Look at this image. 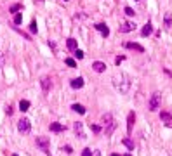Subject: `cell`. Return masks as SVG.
Returning <instances> with one entry per match:
<instances>
[{
  "mask_svg": "<svg viewBox=\"0 0 172 156\" xmlns=\"http://www.w3.org/2000/svg\"><path fill=\"white\" fill-rule=\"evenodd\" d=\"M113 87L117 88L120 94H127L129 88H131V80H129L127 75H123V73L115 75V76H113Z\"/></svg>",
  "mask_w": 172,
  "mask_h": 156,
  "instance_id": "1",
  "label": "cell"
},
{
  "mask_svg": "<svg viewBox=\"0 0 172 156\" xmlns=\"http://www.w3.org/2000/svg\"><path fill=\"white\" fill-rule=\"evenodd\" d=\"M101 121H103V125H104L106 135H111V133L115 132V128H117V121L113 120V115H111V113H104V115L101 116Z\"/></svg>",
  "mask_w": 172,
  "mask_h": 156,
  "instance_id": "2",
  "label": "cell"
},
{
  "mask_svg": "<svg viewBox=\"0 0 172 156\" xmlns=\"http://www.w3.org/2000/svg\"><path fill=\"white\" fill-rule=\"evenodd\" d=\"M37 147H40V151L42 153H45L47 156H51V142H49V137H44V135H42V137H37Z\"/></svg>",
  "mask_w": 172,
  "mask_h": 156,
  "instance_id": "3",
  "label": "cell"
},
{
  "mask_svg": "<svg viewBox=\"0 0 172 156\" xmlns=\"http://www.w3.org/2000/svg\"><path fill=\"white\" fill-rule=\"evenodd\" d=\"M160 104H162V94H160V92H153L151 97H149V102H148L149 111H157Z\"/></svg>",
  "mask_w": 172,
  "mask_h": 156,
  "instance_id": "4",
  "label": "cell"
},
{
  "mask_svg": "<svg viewBox=\"0 0 172 156\" xmlns=\"http://www.w3.org/2000/svg\"><path fill=\"white\" fill-rule=\"evenodd\" d=\"M17 130H19L21 133H30V130H31L30 120H28V118H21V120L17 121Z\"/></svg>",
  "mask_w": 172,
  "mask_h": 156,
  "instance_id": "5",
  "label": "cell"
},
{
  "mask_svg": "<svg viewBox=\"0 0 172 156\" xmlns=\"http://www.w3.org/2000/svg\"><path fill=\"white\" fill-rule=\"evenodd\" d=\"M134 30H136V23H132V21H125V23L120 25L122 33H129V31H134Z\"/></svg>",
  "mask_w": 172,
  "mask_h": 156,
  "instance_id": "6",
  "label": "cell"
},
{
  "mask_svg": "<svg viewBox=\"0 0 172 156\" xmlns=\"http://www.w3.org/2000/svg\"><path fill=\"white\" fill-rule=\"evenodd\" d=\"M40 83H42V90H44V94H47V92L51 90V85H52L51 78H49V76H42V78H40Z\"/></svg>",
  "mask_w": 172,
  "mask_h": 156,
  "instance_id": "7",
  "label": "cell"
},
{
  "mask_svg": "<svg viewBox=\"0 0 172 156\" xmlns=\"http://www.w3.org/2000/svg\"><path fill=\"white\" fill-rule=\"evenodd\" d=\"M94 28H96V30H97L103 37H108V35H110V28L106 26L104 23H96V25H94Z\"/></svg>",
  "mask_w": 172,
  "mask_h": 156,
  "instance_id": "8",
  "label": "cell"
},
{
  "mask_svg": "<svg viewBox=\"0 0 172 156\" xmlns=\"http://www.w3.org/2000/svg\"><path fill=\"white\" fill-rule=\"evenodd\" d=\"M73 128H75V133H77V137H80V139H85V133H83V125H82L80 121H75Z\"/></svg>",
  "mask_w": 172,
  "mask_h": 156,
  "instance_id": "9",
  "label": "cell"
},
{
  "mask_svg": "<svg viewBox=\"0 0 172 156\" xmlns=\"http://www.w3.org/2000/svg\"><path fill=\"white\" fill-rule=\"evenodd\" d=\"M134 121H136V113H134V111H131V113H129V118H127V132H129V133L132 132Z\"/></svg>",
  "mask_w": 172,
  "mask_h": 156,
  "instance_id": "10",
  "label": "cell"
},
{
  "mask_svg": "<svg viewBox=\"0 0 172 156\" xmlns=\"http://www.w3.org/2000/svg\"><path fill=\"white\" fill-rule=\"evenodd\" d=\"M49 130H51V132H64V130H66V127L61 125V123H57V121H52V123L49 125Z\"/></svg>",
  "mask_w": 172,
  "mask_h": 156,
  "instance_id": "11",
  "label": "cell"
},
{
  "mask_svg": "<svg viewBox=\"0 0 172 156\" xmlns=\"http://www.w3.org/2000/svg\"><path fill=\"white\" fill-rule=\"evenodd\" d=\"M92 70L97 71V73H103V71L106 70V64L101 62V61H94V62H92Z\"/></svg>",
  "mask_w": 172,
  "mask_h": 156,
  "instance_id": "12",
  "label": "cell"
},
{
  "mask_svg": "<svg viewBox=\"0 0 172 156\" xmlns=\"http://www.w3.org/2000/svg\"><path fill=\"white\" fill-rule=\"evenodd\" d=\"M125 47H127V49H134V50H137V52H144V47L139 45V43H136V42H127Z\"/></svg>",
  "mask_w": 172,
  "mask_h": 156,
  "instance_id": "13",
  "label": "cell"
},
{
  "mask_svg": "<svg viewBox=\"0 0 172 156\" xmlns=\"http://www.w3.org/2000/svg\"><path fill=\"white\" fill-rule=\"evenodd\" d=\"M151 33H153V25H151V23H146L144 28L141 30V35H143V37H149Z\"/></svg>",
  "mask_w": 172,
  "mask_h": 156,
  "instance_id": "14",
  "label": "cell"
},
{
  "mask_svg": "<svg viewBox=\"0 0 172 156\" xmlns=\"http://www.w3.org/2000/svg\"><path fill=\"white\" fill-rule=\"evenodd\" d=\"M70 85H71V88H82V87H83V78H82V76L73 78V80L70 82Z\"/></svg>",
  "mask_w": 172,
  "mask_h": 156,
  "instance_id": "15",
  "label": "cell"
},
{
  "mask_svg": "<svg viewBox=\"0 0 172 156\" xmlns=\"http://www.w3.org/2000/svg\"><path fill=\"white\" fill-rule=\"evenodd\" d=\"M170 26H172V14H170V12H167V14H165V17H163V28H165V30H169Z\"/></svg>",
  "mask_w": 172,
  "mask_h": 156,
  "instance_id": "16",
  "label": "cell"
},
{
  "mask_svg": "<svg viewBox=\"0 0 172 156\" xmlns=\"http://www.w3.org/2000/svg\"><path fill=\"white\" fill-rule=\"evenodd\" d=\"M160 120H162L163 123H167V125H169V123L172 121V115H170V113H167V111H162V113H160Z\"/></svg>",
  "mask_w": 172,
  "mask_h": 156,
  "instance_id": "17",
  "label": "cell"
},
{
  "mask_svg": "<svg viewBox=\"0 0 172 156\" xmlns=\"http://www.w3.org/2000/svg\"><path fill=\"white\" fill-rule=\"evenodd\" d=\"M71 109L73 111H77L78 115H85V108L82 106V104H78V102H75V104H71Z\"/></svg>",
  "mask_w": 172,
  "mask_h": 156,
  "instance_id": "18",
  "label": "cell"
},
{
  "mask_svg": "<svg viewBox=\"0 0 172 156\" xmlns=\"http://www.w3.org/2000/svg\"><path fill=\"white\" fill-rule=\"evenodd\" d=\"M122 142H123V146H125V147H127L129 151H132V149L136 147V146H134V141H132V139H129V137H125V139H123Z\"/></svg>",
  "mask_w": 172,
  "mask_h": 156,
  "instance_id": "19",
  "label": "cell"
},
{
  "mask_svg": "<svg viewBox=\"0 0 172 156\" xmlns=\"http://www.w3.org/2000/svg\"><path fill=\"white\" fill-rule=\"evenodd\" d=\"M66 47H68L70 50H75V49H78V45H77V40H75V38H68V40H66Z\"/></svg>",
  "mask_w": 172,
  "mask_h": 156,
  "instance_id": "20",
  "label": "cell"
},
{
  "mask_svg": "<svg viewBox=\"0 0 172 156\" xmlns=\"http://www.w3.org/2000/svg\"><path fill=\"white\" fill-rule=\"evenodd\" d=\"M19 109H21V111H28V109H30V101H26V99L19 101Z\"/></svg>",
  "mask_w": 172,
  "mask_h": 156,
  "instance_id": "21",
  "label": "cell"
},
{
  "mask_svg": "<svg viewBox=\"0 0 172 156\" xmlns=\"http://www.w3.org/2000/svg\"><path fill=\"white\" fill-rule=\"evenodd\" d=\"M64 62H66V64L70 66V68H77V61H75V59H71V57H68Z\"/></svg>",
  "mask_w": 172,
  "mask_h": 156,
  "instance_id": "22",
  "label": "cell"
},
{
  "mask_svg": "<svg viewBox=\"0 0 172 156\" xmlns=\"http://www.w3.org/2000/svg\"><path fill=\"white\" fill-rule=\"evenodd\" d=\"M73 54H75V57H77V59H83V52H82L80 49H75V50H73Z\"/></svg>",
  "mask_w": 172,
  "mask_h": 156,
  "instance_id": "23",
  "label": "cell"
},
{
  "mask_svg": "<svg viewBox=\"0 0 172 156\" xmlns=\"http://www.w3.org/2000/svg\"><path fill=\"white\" fill-rule=\"evenodd\" d=\"M21 21H23V16H21V14H16V16H14V25H21Z\"/></svg>",
  "mask_w": 172,
  "mask_h": 156,
  "instance_id": "24",
  "label": "cell"
},
{
  "mask_svg": "<svg viewBox=\"0 0 172 156\" xmlns=\"http://www.w3.org/2000/svg\"><path fill=\"white\" fill-rule=\"evenodd\" d=\"M91 130H92V132H96V133H99L103 128H101V125H92V123H91Z\"/></svg>",
  "mask_w": 172,
  "mask_h": 156,
  "instance_id": "25",
  "label": "cell"
},
{
  "mask_svg": "<svg viewBox=\"0 0 172 156\" xmlns=\"http://www.w3.org/2000/svg\"><path fill=\"white\" fill-rule=\"evenodd\" d=\"M85 17H87L85 14H75V16H73V21H82V19H85Z\"/></svg>",
  "mask_w": 172,
  "mask_h": 156,
  "instance_id": "26",
  "label": "cell"
},
{
  "mask_svg": "<svg viewBox=\"0 0 172 156\" xmlns=\"http://www.w3.org/2000/svg\"><path fill=\"white\" fill-rule=\"evenodd\" d=\"M19 9H21V5H17V4H16V5H12V7H11L9 11H11L12 14H17V11H19Z\"/></svg>",
  "mask_w": 172,
  "mask_h": 156,
  "instance_id": "27",
  "label": "cell"
},
{
  "mask_svg": "<svg viewBox=\"0 0 172 156\" xmlns=\"http://www.w3.org/2000/svg\"><path fill=\"white\" fill-rule=\"evenodd\" d=\"M4 64H5V54H2V52H0V68H2Z\"/></svg>",
  "mask_w": 172,
  "mask_h": 156,
  "instance_id": "28",
  "label": "cell"
},
{
  "mask_svg": "<svg viewBox=\"0 0 172 156\" xmlns=\"http://www.w3.org/2000/svg\"><path fill=\"white\" fill-rule=\"evenodd\" d=\"M125 14H127V16H134V9H131V7H125Z\"/></svg>",
  "mask_w": 172,
  "mask_h": 156,
  "instance_id": "29",
  "label": "cell"
},
{
  "mask_svg": "<svg viewBox=\"0 0 172 156\" xmlns=\"http://www.w3.org/2000/svg\"><path fill=\"white\" fill-rule=\"evenodd\" d=\"M30 31H31V33H37V23H31V25H30Z\"/></svg>",
  "mask_w": 172,
  "mask_h": 156,
  "instance_id": "30",
  "label": "cell"
},
{
  "mask_svg": "<svg viewBox=\"0 0 172 156\" xmlns=\"http://www.w3.org/2000/svg\"><path fill=\"white\" fill-rule=\"evenodd\" d=\"M122 61H125V56H118V57L115 59V62H117V64H120Z\"/></svg>",
  "mask_w": 172,
  "mask_h": 156,
  "instance_id": "31",
  "label": "cell"
},
{
  "mask_svg": "<svg viewBox=\"0 0 172 156\" xmlns=\"http://www.w3.org/2000/svg\"><path fill=\"white\" fill-rule=\"evenodd\" d=\"M91 153H92L91 149H83V151H82V156H91Z\"/></svg>",
  "mask_w": 172,
  "mask_h": 156,
  "instance_id": "32",
  "label": "cell"
},
{
  "mask_svg": "<svg viewBox=\"0 0 172 156\" xmlns=\"http://www.w3.org/2000/svg\"><path fill=\"white\" fill-rule=\"evenodd\" d=\"M91 156H101V151H99V149H94V151L91 153Z\"/></svg>",
  "mask_w": 172,
  "mask_h": 156,
  "instance_id": "33",
  "label": "cell"
},
{
  "mask_svg": "<svg viewBox=\"0 0 172 156\" xmlns=\"http://www.w3.org/2000/svg\"><path fill=\"white\" fill-rule=\"evenodd\" d=\"M63 149H64V151H66V153H73V149H71V146H64Z\"/></svg>",
  "mask_w": 172,
  "mask_h": 156,
  "instance_id": "34",
  "label": "cell"
},
{
  "mask_svg": "<svg viewBox=\"0 0 172 156\" xmlns=\"http://www.w3.org/2000/svg\"><path fill=\"white\" fill-rule=\"evenodd\" d=\"M5 113H7V115H12V108H11V106L5 108Z\"/></svg>",
  "mask_w": 172,
  "mask_h": 156,
  "instance_id": "35",
  "label": "cell"
},
{
  "mask_svg": "<svg viewBox=\"0 0 172 156\" xmlns=\"http://www.w3.org/2000/svg\"><path fill=\"white\" fill-rule=\"evenodd\" d=\"M111 156H120V154H117V153H113V154H111Z\"/></svg>",
  "mask_w": 172,
  "mask_h": 156,
  "instance_id": "36",
  "label": "cell"
},
{
  "mask_svg": "<svg viewBox=\"0 0 172 156\" xmlns=\"http://www.w3.org/2000/svg\"><path fill=\"white\" fill-rule=\"evenodd\" d=\"M123 156H131V154H129V153H127V154H123Z\"/></svg>",
  "mask_w": 172,
  "mask_h": 156,
  "instance_id": "37",
  "label": "cell"
},
{
  "mask_svg": "<svg viewBox=\"0 0 172 156\" xmlns=\"http://www.w3.org/2000/svg\"><path fill=\"white\" fill-rule=\"evenodd\" d=\"M63 2H68V0H63Z\"/></svg>",
  "mask_w": 172,
  "mask_h": 156,
  "instance_id": "38",
  "label": "cell"
},
{
  "mask_svg": "<svg viewBox=\"0 0 172 156\" xmlns=\"http://www.w3.org/2000/svg\"><path fill=\"white\" fill-rule=\"evenodd\" d=\"M12 156H17V154H12Z\"/></svg>",
  "mask_w": 172,
  "mask_h": 156,
  "instance_id": "39",
  "label": "cell"
}]
</instances>
